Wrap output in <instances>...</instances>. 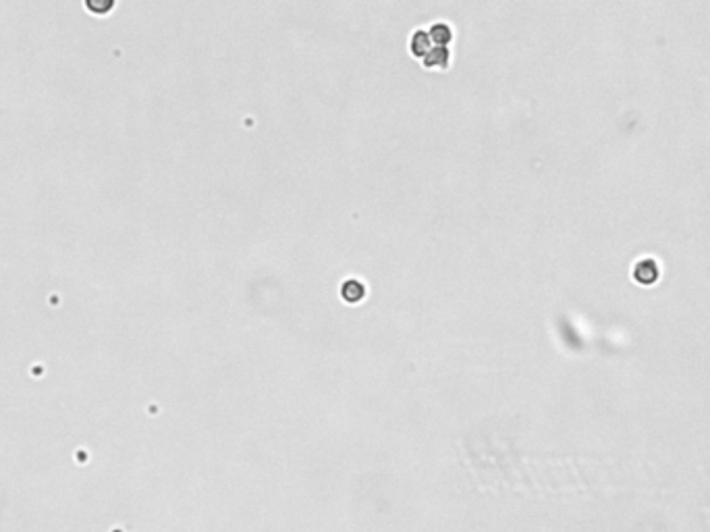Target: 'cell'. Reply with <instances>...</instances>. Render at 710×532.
Masks as SVG:
<instances>
[]
</instances>
